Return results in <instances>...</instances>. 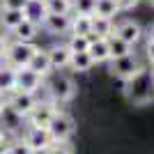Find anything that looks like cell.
Here are the masks:
<instances>
[{
    "label": "cell",
    "mask_w": 154,
    "mask_h": 154,
    "mask_svg": "<svg viewBox=\"0 0 154 154\" xmlns=\"http://www.w3.org/2000/svg\"><path fill=\"white\" fill-rule=\"evenodd\" d=\"M7 110V94L5 92H0V115Z\"/></svg>",
    "instance_id": "32"
},
{
    "label": "cell",
    "mask_w": 154,
    "mask_h": 154,
    "mask_svg": "<svg viewBox=\"0 0 154 154\" xmlns=\"http://www.w3.org/2000/svg\"><path fill=\"white\" fill-rule=\"evenodd\" d=\"M90 32H92V16L74 12L69 23V35H90Z\"/></svg>",
    "instance_id": "18"
},
{
    "label": "cell",
    "mask_w": 154,
    "mask_h": 154,
    "mask_svg": "<svg viewBox=\"0 0 154 154\" xmlns=\"http://www.w3.org/2000/svg\"><path fill=\"white\" fill-rule=\"evenodd\" d=\"M23 140L30 145L32 152H48L53 138H51V134H48V129H46V127H28Z\"/></svg>",
    "instance_id": "8"
},
{
    "label": "cell",
    "mask_w": 154,
    "mask_h": 154,
    "mask_svg": "<svg viewBox=\"0 0 154 154\" xmlns=\"http://www.w3.org/2000/svg\"><path fill=\"white\" fill-rule=\"evenodd\" d=\"M94 14L97 16H106V19H113L120 14V7H117L115 0H97L94 5Z\"/></svg>",
    "instance_id": "21"
},
{
    "label": "cell",
    "mask_w": 154,
    "mask_h": 154,
    "mask_svg": "<svg viewBox=\"0 0 154 154\" xmlns=\"http://www.w3.org/2000/svg\"><path fill=\"white\" fill-rule=\"evenodd\" d=\"M108 48H110V58H120V55H127V53L134 51V46L127 44V42H122V39L115 37V35L108 37Z\"/></svg>",
    "instance_id": "22"
},
{
    "label": "cell",
    "mask_w": 154,
    "mask_h": 154,
    "mask_svg": "<svg viewBox=\"0 0 154 154\" xmlns=\"http://www.w3.org/2000/svg\"><path fill=\"white\" fill-rule=\"evenodd\" d=\"M113 35L120 37L122 42H127V44L136 46L138 42H140V37H143V28L138 26L136 21L127 19V21H122V23H117V26L113 28Z\"/></svg>",
    "instance_id": "10"
},
{
    "label": "cell",
    "mask_w": 154,
    "mask_h": 154,
    "mask_svg": "<svg viewBox=\"0 0 154 154\" xmlns=\"http://www.w3.org/2000/svg\"><path fill=\"white\" fill-rule=\"evenodd\" d=\"M94 5H97V0H71V12L92 16L94 14Z\"/></svg>",
    "instance_id": "26"
},
{
    "label": "cell",
    "mask_w": 154,
    "mask_h": 154,
    "mask_svg": "<svg viewBox=\"0 0 154 154\" xmlns=\"http://www.w3.org/2000/svg\"><path fill=\"white\" fill-rule=\"evenodd\" d=\"M5 152L9 154H30V145H28L26 140H16V143H7L5 145Z\"/></svg>",
    "instance_id": "27"
},
{
    "label": "cell",
    "mask_w": 154,
    "mask_h": 154,
    "mask_svg": "<svg viewBox=\"0 0 154 154\" xmlns=\"http://www.w3.org/2000/svg\"><path fill=\"white\" fill-rule=\"evenodd\" d=\"M113 28H115V23H113V19H106V16H97V14H92V32L88 35V37H110L113 35Z\"/></svg>",
    "instance_id": "16"
},
{
    "label": "cell",
    "mask_w": 154,
    "mask_h": 154,
    "mask_svg": "<svg viewBox=\"0 0 154 154\" xmlns=\"http://www.w3.org/2000/svg\"><path fill=\"white\" fill-rule=\"evenodd\" d=\"M30 0H0V7H12V9H26Z\"/></svg>",
    "instance_id": "28"
},
{
    "label": "cell",
    "mask_w": 154,
    "mask_h": 154,
    "mask_svg": "<svg viewBox=\"0 0 154 154\" xmlns=\"http://www.w3.org/2000/svg\"><path fill=\"white\" fill-rule=\"evenodd\" d=\"M44 85V76L37 74L30 67H21L16 69V88L14 90H23V92H37Z\"/></svg>",
    "instance_id": "9"
},
{
    "label": "cell",
    "mask_w": 154,
    "mask_h": 154,
    "mask_svg": "<svg viewBox=\"0 0 154 154\" xmlns=\"http://www.w3.org/2000/svg\"><path fill=\"white\" fill-rule=\"evenodd\" d=\"M37 97L35 92H23V90H12L7 94V108L12 110L16 117H28L30 110L35 108Z\"/></svg>",
    "instance_id": "6"
},
{
    "label": "cell",
    "mask_w": 154,
    "mask_h": 154,
    "mask_svg": "<svg viewBox=\"0 0 154 154\" xmlns=\"http://www.w3.org/2000/svg\"><path fill=\"white\" fill-rule=\"evenodd\" d=\"M115 2H117V7H120V12H127V9L138 5V0H115Z\"/></svg>",
    "instance_id": "29"
},
{
    "label": "cell",
    "mask_w": 154,
    "mask_h": 154,
    "mask_svg": "<svg viewBox=\"0 0 154 154\" xmlns=\"http://www.w3.org/2000/svg\"><path fill=\"white\" fill-rule=\"evenodd\" d=\"M147 39H152V42H154V23L147 28Z\"/></svg>",
    "instance_id": "34"
},
{
    "label": "cell",
    "mask_w": 154,
    "mask_h": 154,
    "mask_svg": "<svg viewBox=\"0 0 154 154\" xmlns=\"http://www.w3.org/2000/svg\"><path fill=\"white\" fill-rule=\"evenodd\" d=\"M5 48H7V37H5V35H0V60L5 58Z\"/></svg>",
    "instance_id": "31"
},
{
    "label": "cell",
    "mask_w": 154,
    "mask_h": 154,
    "mask_svg": "<svg viewBox=\"0 0 154 154\" xmlns=\"http://www.w3.org/2000/svg\"><path fill=\"white\" fill-rule=\"evenodd\" d=\"M71 53H81V51H88L90 46V37L88 35H69V42H67Z\"/></svg>",
    "instance_id": "25"
},
{
    "label": "cell",
    "mask_w": 154,
    "mask_h": 154,
    "mask_svg": "<svg viewBox=\"0 0 154 154\" xmlns=\"http://www.w3.org/2000/svg\"><path fill=\"white\" fill-rule=\"evenodd\" d=\"M108 62H110L108 71L113 74V76L122 78V81H129V78L136 76L140 69H145V67H143V62H140V58H138L134 51L127 53V55H120V58H110Z\"/></svg>",
    "instance_id": "5"
},
{
    "label": "cell",
    "mask_w": 154,
    "mask_h": 154,
    "mask_svg": "<svg viewBox=\"0 0 154 154\" xmlns=\"http://www.w3.org/2000/svg\"><path fill=\"white\" fill-rule=\"evenodd\" d=\"M48 134H51L53 143H60V140H69L74 131H76V122H74V117L69 113H64V110H55L51 117V122H48Z\"/></svg>",
    "instance_id": "4"
},
{
    "label": "cell",
    "mask_w": 154,
    "mask_h": 154,
    "mask_svg": "<svg viewBox=\"0 0 154 154\" xmlns=\"http://www.w3.org/2000/svg\"><path fill=\"white\" fill-rule=\"evenodd\" d=\"M26 19V9H12V7H0V26L5 30H12Z\"/></svg>",
    "instance_id": "15"
},
{
    "label": "cell",
    "mask_w": 154,
    "mask_h": 154,
    "mask_svg": "<svg viewBox=\"0 0 154 154\" xmlns=\"http://www.w3.org/2000/svg\"><path fill=\"white\" fill-rule=\"evenodd\" d=\"M44 9L51 14H71V0H44Z\"/></svg>",
    "instance_id": "24"
},
{
    "label": "cell",
    "mask_w": 154,
    "mask_h": 154,
    "mask_svg": "<svg viewBox=\"0 0 154 154\" xmlns=\"http://www.w3.org/2000/svg\"><path fill=\"white\" fill-rule=\"evenodd\" d=\"M147 2H149V5H152V7H154V0H147Z\"/></svg>",
    "instance_id": "35"
},
{
    "label": "cell",
    "mask_w": 154,
    "mask_h": 154,
    "mask_svg": "<svg viewBox=\"0 0 154 154\" xmlns=\"http://www.w3.org/2000/svg\"><path fill=\"white\" fill-rule=\"evenodd\" d=\"M48 60H51V67L53 69H64V67H69V60H71V51L67 44H55L48 48Z\"/></svg>",
    "instance_id": "13"
},
{
    "label": "cell",
    "mask_w": 154,
    "mask_h": 154,
    "mask_svg": "<svg viewBox=\"0 0 154 154\" xmlns=\"http://www.w3.org/2000/svg\"><path fill=\"white\" fill-rule=\"evenodd\" d=\"M26 16L28 19H32L35 23H39L42 26V19L46 16V9H44V0H30L26 7Z\"/></svg>",
    "instance_id": "23"
},
{
    "label": "cell",
    "mask_w": 154,
    "mask_h": 154,
    "mask_svg": "<svg viewBox=\"0 0 154 154\" xmlns=\"http://www.w3.org/2000/svg\"><path fill=\"white\" fill-rule=\"evenodd\" d=\"M69 67L74 71H90L94 67V60L88 51H81V53H71V60H69Z\"/></svg>",
    "instance_id": "20"
},
{
    "label": "cell",
    "mask_w": 154,
    "mask_h": 154,
    "mask_svg": "<svg viewBox=\"0 0 154 154\" xmlns=\"http://www.w3.org/2000/svg\"><path fill=\"white\" fill-rule=\"evenodd\" d=\"M152 76H154V62H152Z\"/></svg>",
    "instance_id": "36"
},
{
    "label": "cell",
    "mask_w": 154,
    "mask_h": 154,
    "mask_svg": "<svg viewBox=\"0 0 154 154\" xmlns=\"http://www.w3.org/2000/svg\"><path fill=\"white\" fill-rule=\"evenodd\" d=\"M5 145H7V140H5V134L0 131V152H5Z\"/></svg>",
    "instance_id": "33"
},
{
    "label": "cell",
    "mask_w": 154,
    "mask_h": 154,
    "mask_svg": "<svg viewBox=\"0 0 154 154\" xmlns=\"http://www.w3.org/2000/svg\"><path fill=\"white\" fill-rule=\"evenodd\" d=\"M71 23V14H51L46 12V16L42 19V28L51 32V35H67Z\"/></svg>",
    "instance_id": "11"
},
{
    "label": "cell",
    "mask_w": 154,
    "mask_h": 154,
    "mask_svg": "<svg viewBox=\"0 0 154 154\" xmlns=\"http://www.w3.org/2000/svg\"><path fill=\"white\" fill-rule=\"evenodd\" d=\"M55 110H58V103L55 101H39L37 99L35 108L30 110V115L26 120L30 122V127H48V122H51Z\"/></svg>",
    "instance_id": "7"
},
{
    "label": "cell",
    "mask_w": 154,
    "mask_h": 154,
    "mask_svg": "<svg viewBox=\"0 0 154 154\" xmlns=\"http://www.w3.org/2000/svg\"><path fill=\"white\" fill-rule=\"evenodd\" d=\"M28 67H30V69H35L37 74H42L44 78L48 76L51 71H53V67H51V60H48V53H46V51H42V48H37V51H35V55L30 58Z\"/></svg>",
    "instance_id": "17"
},
{
    "label": "cell",
    "mask_w": 154,
    "mask_h": 154,
    "mask_svg": "<svg viewBox=\"0 0 154 154\" xmlns=\"http://www.w3.org/2000/svg\"><path fill=\"white\" fill-rule=\"evenodd\" d=\"M37 30H39V23H35L32 19H23L19 23L16 28H12V35H14V39H21V42H32V39L37 37Z\"/></svg>",
    "instance_id": "14"
},
{
    "label": "cell",
    "mask_w": 154,
    "mask_h": 154,
    "mask_svg": "<svg viewBox=\"0 0 154 154\" xmlns=\"http://www.w3.org/2000/svg\"><path fill=\"white\" fill-rule=\"evenodd\" d=\"M145 53H147L149 62H154V42H152V39H147V44H145Z\"/></svg>",
    "instance_id": "30"
},
{
    "label": "cell",
    "mask_w": 154,
    "mask_h": 154,
    "mask_svg": "<svg viewBox=\"0 0 154 154\" xmlns=\"http://www.w3.org/2000/svg\"><path fill=\"white\" fill-rule=\"evenodd\" d=\"M14 88H16V69L7 62L0 64V92L9 94Z\"/></svg>",
    "instance_id": "19"
},
{
    "label": "cell",
    "mask_w": 154,
    "mask_h": 154,
    "mask_svg": "<svg viewBox=\"0 0 154 154\" xmlns=\"http://www.w3.org/2000/svg\"><path fill=\"white\" fill-rule=\"evenodd\" d=\"M44 90L51 101L67 103L76 94V83L67 74H48V78H44Z\"/></svg>",
    "instance_id": "1"
},
{
    "label": "cell",
    "mask_w": 154,
    "mask_h": 154,
    "mask_svg": "<svg viewBox=\"0 0 154 154\" xmlns=\"http://www.w3.org/2000/svg\"><path fill=\"white\" fill-rule=\"evenodd\" d=\"M37 46L32 42H21V39H14V42H7L5 48V62L12 64L14 69H21V67H28L30 58L35 55Z\"/></svg>",
    "instance_id": "3"
},
{
    "label": "cell",
    "mask_w": 154,
    "mask_h": 154,
    "mask_svg": "<svg viewBox=\"0 0 154 154\" xmlns=\"http://www.w3.org/2000/svg\"><path fill=\"white\" fill-rule=\"evenodd\" d=\"M88 53L92 55L94 64H99V62H108V60H110L108 37H92V39H90V46H88Z\"/></svg>",
    "instance_id": "12"
},
{
    "label": "cell",
    "mask_w": 154,
    "mask_h": 154,
    "mask_svg": "<svg viewBox=\"0 0 154 154\" xmlns=\"http://www.w3.org/2000/svg\"><path fill=\"white\" fill-rule=\"evenodd\" d=\"M152 71L140 69L136 76L127 81V99L134 106H145L152 101Z\"/></svg>",
    "instance_id": "2"
}]
</instances>
